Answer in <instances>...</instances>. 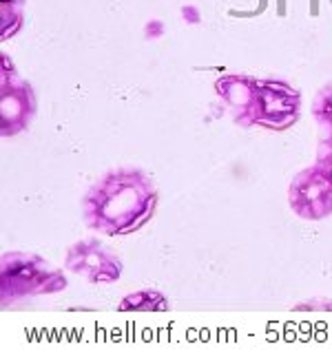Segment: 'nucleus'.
<instances>
[{
  "instance_id": "7",
  "label": "nucleus",
  "mask_w": 332,
  "mask_h": 356,
  "mask_svg": "<svg viewBox=\"0 0 332 356\" xmlns=\"http://www.w3.org/2000/svg\"><path fill=\"white\" fill-rule=\"evenodd\" d=\"M313 115L317 122V164L332 173V82L317 91Z\"/></svg>"
},
{
  "instance_id": "4",
  "label": "nucleus",
  "mask_w": 332,
  "mask_h": 356,
  "mask_svg": "<svg viewBox=\"0 0 332 356\" xmlns=\"http://www.w3.org/2000/svg\"><path fill=\"white\" fill-rule=\"evenodd\" d=\"M35 108L38 102L31 84L20 76L11 58L3 54L0 58V115H3L0 133L5 138L22 133L31 124Z\"/></svg>"
},
{
  "instance_id": "5",
  "label": "nucleus",
  "mask_w": 332,
  "mask_h": 356,
  "mask_svg": "<svg viewBox=\"0 0 332 356\" xmlns=\"http://www.w3.org/2000/svg\"><path fill=\"white\" fill-rule=\"evenodd\" d=\"M288 206L299 219L322 222L332 215V173L324 166H308L292 177Z\"/></svg>"
},
{
  "instance_id": "1",
  "label": "nucleus",
  "mask_w": 332,
  "mask_h": 356,
  "mask_svg": "<svg viewBox=\"0 0 332 356\" xmlns=\"http://www.w3.org/2000/svg\"><path fill=\"white\" fill-rule=\"evenodd\" d=\"M159 191L140 168H116L104 173L82 197V219L91 230L109 237L138 232L151 222Z\"/></svg>"
},
{
  "instance_id": "2",
  "label": "nucleus",
  "mask_w": 332,
  "mask_h": 356,
  "mask_svg": "<svg viewBox=\"0 0 332 356\" xmlns=\"http://www.w3.org/2000/svg\"><path fill=\"white\" fill-rule=\"evenodd\" d=\"M213 89L226 102L239 127L286 131L299 120L301 95L284 80H260L228 73L215 80Z\"/></svg>"
},
{
  "instance_id": "6",
  "label": "nucleus",
  "mask_w": 332,
  "mask_h": 356,
  "mask_svg": "<svg viewBox=\"0 0 332 356\" xmlns=\"http://www.w3.org/2000/svg\"><path fill=\"white\" fill-rule=\"evenodd\" d=\"M65 266L91 284H116L122 275V261L97 239H80L69 245Z\"/></svg>"
},
{
  "instance_id": "10",
  "label": "nucleus",
  "mask_w": 332,
  "mask_h": 356,
  "mask_svg": "<svg viewBox=\"0 0 332 356\" xmlns=\"http://www.w3.org/2000/svg\"><path fill=\"white\" fill-rule=\"evenodd\" d=\"M294 310H332V299H310L299 303Z\"/></svg>"
},
{
  "instance_id": "3",
  "label": "nucleus",
  "mask_w": 332,
  "mask_h": 356,
  "mask_svg": "<svg viewBox=\"0 0 332 356\" xmlns=\"http://www.w3.org/2000/svg\"><path fill=\"white\" fill-rule=\"evenodd\" d=\"M3 303L9 305L18 299L56 294L67 288V277L42 257L31 252H7L3 257Z\"/></svg>"
},
{
  "instance_id": "9",
  "label": "nucleus",
  "mask_w": 332,
  "mask_h": 356,
  "mask_svg": "<svg viewBox=\"0 0 332 356\" xmlns=\"http://www.w3.org/2000/svg\"><path fill=\"white\" fill-rule=\"evenodd\" d=\"M3 7V40L14 38L24 22V0H0Z\"/></svg>"
},
{
  "instance_id": "8",
  "label": "nucleus",
  "mask_w": 332,
  "mask_h": 356,
  "mask_svg": "<svg viewBox=\"0 0 332 356\" xmlns=\"http://www.w3.org/2000/svg\"><path fill=\"white\" fill-rule=\"evenodd\" d=\"M118 308L122 312H164L168 310V299L157 290H142L125 297Z\"/></svg>"
}]
</instances>
